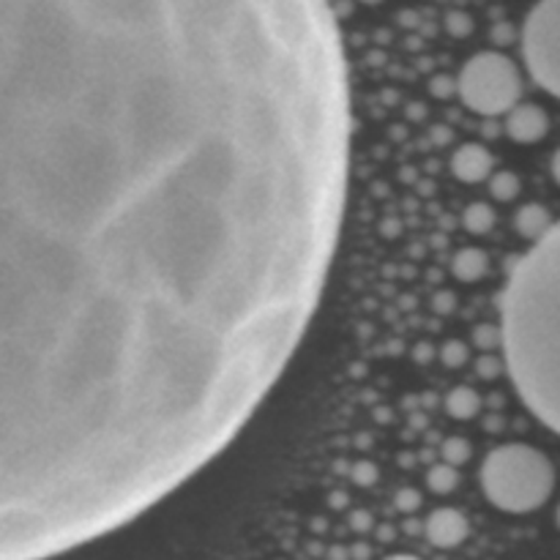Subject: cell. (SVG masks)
Masks as SVG:
<instances>
[{
	"mask_svg": "<svg viewBox=\"0 0 560 560\" xmlns=\"http://www.w3.org/2000/svg\"><path fill=\"white\" fill-rule=\"evenodd\" d=\"M432 306H435V312H441V315H448V312L457 306V301H454V293L443 290V293H438L435 299H432Z\"/></svg>",
	"mask_w": 560,
	"mask_h": 560,
	"instance_id": "603a6c76",
	"label": "cell"
},
{
	"mask_svg": "<svg viewBox=\"0 0 560 560\" xmlns=\"http://www.w3.org/2000/svg\"><path fill=\"white\" fill-rule=\"evenodd\" d=\"M348 525L355 530V534H370L375 528V520L366 509H355V512L348 514Z\"/></svg>",
	"mask_w": 560,
	"mask_h": 560,
	"instance_id": "44dd1931",
	"label": "cell"
},
{
	"mask_svg": "<svg viewBox=\"0 0 560 560\" xmlns=\"http://www.w3.org/2000/svg\"><path fill=\"white\" fill-rule=\"evenodd\" d=\"M452 173L463 184H481V180H490V175L495 173V159L479 142H465L454 151Z\"/></svg>",
	"mask_w": 560,
	"mask_h": 560,
	"instance_id": "ba28073f",
	"label": "cell"
},
{
	"mask_svg": "<svg viewBox=\"0 0 560 560\" xmlns=\"http://www.w3.org/2000/svg\"><path fill=\"white\" fill-rule=\"evenodd\" d=\"M370 556H372V550L366 545H355L353 550H350V558L353 560H370Z\"/></svg>",
	"mask_w": 560,
	"mask_h": 560,
	"instance_id": "cb8c5ba5",
	"label": "cell"
},
{
	"mask_svg": "<svg viewBox=\"0 0 560 560\" xmlns=\"http://www.w3.org/2000/svg\"><path fill=\"white\" fill-rule=\"evenodd\" d=\"M424 536L438 550H454L470 536V523L459 509L443 506L424 520Z\"/></svg>",
	"mask_w": 560,
	"mask_h": 560,
	"instance_id": "8992f818",
	"label": "cell"
},
{
	"mask_svg": "<svg viewBox=\"0 0 560 560\" xmlns=\"http://www.w3.org/2000/svg\"><path fill=\"white\" fill-rule=\"evenodd\" d=\"M481 397L476 388L470 386H457L448 392L446 397V413L457 421H470L481 413Z\"/></svg>",
	"mask_w": 560,
	"mask_h": 560,
	"instance_id": "8fae6325",
	"label": "cell"
},
{
	"mask_svg": "<svg viewBox=\"0 0 560 560\" xmlns=\"http://www.w3.org/2000/svg\"><path fill=\"white\" fill-rule=\"evenodd\" d=\"M386 560H421V558L419 556H408V552H399V556H392Z\"/></svg>",
	"mask_w": 560,
	"mask_h": 560,
	"instance_id": "4dcf8cb0",
	"label": "cell"
},
{
	"mask_svg": "<svg viewBox=\"0 0 560 560\" xmlns=\"http://www.w3.org/2000/svg\"><path fill=\"white\" fill-rule=\"evenodd\" d=\"M350 558V550H345V547H331L328 550V560H348Z\"/></svg>",
	"mask_w": 560,
	"mask_h": 560,
	"instance_id": "484cf974",
	"label": "cell"
},
{
	"mask_svg": "<svg viewBox=\"0 0 560 560\" xmlns=\"http://www.w3.org/2000/svg\"><path fill=\"white\" fill-rule=\"evenodd\" d=\"M331 506L334 509H345V506H348V498H345L342 492H334V495H331Z\"/></svg>",
	"mask_w": 560,
	"mask_h": 560,
	"instance_id": "4316f807",
	"label": "cell"
},
{
	"mask_svg": "<svg viewBox=\"0 0 560 560\" xmlns=\"http://www.w3.org/2000/svg\"><path fill=\"white\" fill-rule=\"evenodd\" d=\"M430 355H432V348H427V345H421V348L416 350V359H419V361H427Z\"/></svg>",
	"mask_w": 560,
	"mask_h": 560,
	"instance_id": "f1b7e54d",
	"label": "cell"
},
{
	"mask_svg": "<svg viewBox=\"0 0 560 560\" xmlns=\"http://www.w3.org/2000/svg\"><path fill=\"white\" fill-rule=\"evenodd\" d=\"M523 55L536 85L560 98V0H539L528 11Z\"/></svg>",
	"mask_w": 560,
	"mask_h": 560,
	"instance_id": "5b68a950",
	"label": "cell"
},
{
	"mask_svg": "<svg viewBox=\"0 0 560 560\" xmlns=\"http://www.w3.org/2000/svg\"><path fill=\"white\" fill-rule=\"evenodd\" d=\"M457 93L470 113L485 118L506 115L523 96V74L509 55L487 49L474 55L457 77Z\"/></svg>",
	"mask_w": 560,
	"mask_h": 560,
	"instance_id": "277c9868",
	"label": "cell"
},
{
	"mask_svg": "<svg viewBox=\"0 0 560 560\" xmlns=\"http://www.w3.org/2000/svg\"><path fill=\"white\" fill-rule=\"evenodd\" d=\"M452 271L459 282H479V279H485L487 271H490V255H487L485 249H476V246H465V249H459L457 255H454Z\"/></svg>",
	"mask_w": 560,
	"mask_h": 560,
	"instance_id": "9c48e42d",
	"label": "cell"
},
{
	"mask_svg": "<svg viewBox=\"0 0 560 560\" xmlns=\"http://www.w3.org/2000/svg\"><path fill=\"white\" fill-rule=\"evenodd\" d=\"M421 492L413 490V487H402V490H397V495H394V506H397V512L402 514H413L421 509Z\"/></svg>",
	"mask_w": 560,
	"mask_h": 560,
	"instance_id": "d6986e66",
	"label": "cell"
},
{
	"mask_svg": "<svg viewBox=\"0 0 560 560\" xmlns=\"http://www.w3.org/2000/svg\"><path fill=\"white\" fill-rule=\"evenodd\" d=\"M514 228H517L525 238L539 241L541 235L552 228L550 211H547L545 206H539V202H528V206H523L514 213Z\"/></svg>",
	"mask_w": 560,
	"mask_h": 560,
	"instance_id": "30bf717a",
	"label": "cell"
},
{
	"mask_svg": "<svg viewBox=\"0 0 560 560\" xmlns=\"http://www.w3.org/2000/svg\"><path fill=\"white\" fill-rule=\"evenodd\" d=\"M487 501L506 514H530L545 506L556 490L550 457L528 443H506L487 454L481 465Z\"/></svg>",
	"mask_w": 560,
	"mask_h": 560,
	"instance_id": "3957f363",
	"label": "cell"
},
{
	"mask_svg": "<svg viewBox=\"0 0 560 560\" xmlns=\"http://www.w3.org/2000/svg\"><path fill=\"white\" fill-rule=\"evenodd\" d=\"M463 224L468 233L487 235L492 228H495V211H492L487 202H470L463 213Z\"/></svg>",
	"mask_w": 560,
	"mask_h": 560,
	"instance_id": "7c38bea8",
	"label": "cell"
},
{
	"mask_svg": "<svg viewBox=\"0 0 560 560\" xmlns=\"http://www.w3.org/2000/svg\"><path fill=\"white\" fill-rule=\"evenodd\" d=\"M350 142L328 0H0V560L233 446L320 310Z\"/></svg>",
	"mask_w": 560,
	"mask_h": 560,
	"instance_id": "6da1fadb",
	"label": "cell"
},
{
	"mask_svg": "<svg viewBox=\"0 0 560 560\" xmlns=\"http://www.w3.org/2000/svg\"><path fill=\"white\" fill-rule=\"evenodd\" d=\"M377 536H381V539H383V541L394 539V528H388V525H386V528H381V534H377Z\"/></svg>",
	"mask_w": 560,
	"mask_h": 560,
	"instance_id": "f546056e",
	"label": "cell"
},
{
	"mask_svg": "<svg viewBox=\"0 0 560 560\" xmlns=\"http://www.w3.org/2000/svg\"><path fill=\"white\" fill-rule=\"evenodd\" d=\"M468 359H470L468 345L459 342V339H448V342L441 348V361L443 366H448V370H459V366L468 364Z\"/></svg>",
	"mask_w": 560,
	"mask_h": 560,
	"instance_id": "e0dca14e",
	"label": "cell"
},
{
	"mask_svg": "<svg viewBox=\"0 0 560 560\" xmlns=\"http://www.w3.org/2000/svg\"><path fill=\"white\" fill-rule=\"evenodd\" d=\"M490 195L498 202H512L520 195V178L512 170H498L490 175Z\"/></svg>",
	"mask_w": 560,
	"mask_h": 560,
	"instance_id": "5bb4252c",
	"label": "cell"
},
{
	"mask_svg": "<svg viewBox=\"0 0 560 560\" xmlns=\"http://www.w3.org/2000/svg\"><path fill=\"white\" fill-rule=\"evenodd\" d=\"M457 485H459V474L454 465L441 463V465H432V468L427 470V487H430L435 495H448V492L457 490Z\"/></svg>",
	"mask_w": 560,
	"mask_h": 560,
	"instance_id": "4fadbf2b",
	"label": "cell"
},
{
	"mask_svg": "<svg viewBox=\"0 0 560 560\" xmlns=\"http://www.w3.org/2000/svg\"><path fill=\"white\" fill-rule=\"evenodd\" d=\"M377 476H381L377 465L366 463V459H361V463H355L353 468H350V479H353V485L359 487H372L377 481Z\"/></svg>",
	"mask_w": 560,
	"mask_h": 560,
	"instance_id": "ffe728a7",
	"label": "cell"
},
{
	"mask_svg": "<svg viewBox=\"0 0 560 560\" xmlns=\"http://www.w3.org/2000/svg\"><path fill=\"white\" fill-rule=\"evenodd\" d=\"M556 523H558V528H560V506H558V512H556Z\"/></svg>",
	"mask_w": 560,
	"mask_h": 560,
	"instance_id": "1f68e13d",
	"label": "cell"
},
{
	"mask_svg": "<svg viewBox=\"0 0 560 560\" xmlns=\"http://www.w3.org/2000/svg\"><path fill=\"white\" fill-rule=\"evenodd\" d=\"M430 91L435 93V96L446 98V96H452V93H457V80H454V77H448V74H438L435 80H432Z\"/></svg>",
	"mask_w": 560,
	"mask_h": 560,
	"instance_id": "7402d4cb",
	"label": "cell"
},
{
	"mask_svg": "<svg viewBox=\"0 0 560 560\" xmlns=\"http://www.w3.org/2000/svg\"><path fill=\"white\" fill-rule=\"evenodd\" d=\"M550 170H552V178H556V184L560 186V148L556 153H552V162H550Z\"/></svg>",
	"mask_w": 560,
	"mask_h": 560,
	"instance_id": "d4e9b609",
	"label": "cell"
},
{
	"mask_svg": "<svg viewBox=\"0 0 560 560\" xmlns=\"http://www.w3.org/2000/svg\"><path fill=\"white\" fill-rule=\"evenodd\" d=\"M470 454H474V446H470L468 438H463V435L446 438V443L441 446L443 463L454 465V468H463L465 463H470Z\"/></svg>",
	"mask_w": 560,
	"mask_h": 560,
	"instance_id": "9a60e30c",
	"label": "cell"
},
{
	"mask_svg": "<svg viewBox=\"0 0 560 560\" xmlns=\"http://www.w3.org/2000/svg\"><path fill=\"white\" fill-rule=\"evenodd\" d=\"M503 370H506V361L498 359V355L492 353L479 355V361H476V375H479L481 381H495Z\"/></svg>",
	"mask_w": 560,
	"mask_h": 560,
	"instance_id": "ac0fdd59",
	"label": "cell"
},
{
	"mask_svg": "<svg viewBox=\"0 0 560 560\" xmlns=\"http://www.w3.org/2000/svg\"><path fill=\"white\" fill-rule=\"evenodd\" d=\"M432 137H435V140H441V142H446L448 140V129H446V126H435V129H432Z\"/></svg>",
	"mask_w": 560,
	"mask_h": 560,
	"instance_id": "83f0119b",
	"label": "cell"
},
{
	"mask_svg": "<svg viewBox=\"0 0 560 560\" xmlns=\"http://www.w3.org/2000/svg\"><path fill=\"white\" fill-rule=\"evenodd\" d=\"M506 115V135L512 137L514 142L530 145V142L545 140L547 131H550V115H547L545 107H539V104L523 102L514 109H509Z\"/></svg>",
	"mask_w": 560,
	"mask_h": 560,
	"instance_id": "52a82bcc",
	"label": "cell"
},
{
	"mask_svg": "<svg viewBox=\"0 0 560 560\" xmlns=\"http://www.w3.org/2000/svg\"><path fill=\"white\" fill-rule=\"evenodd\" d=\"M501 328L520 399L560 435V222L514 262L501 295Z\"/></svg>",
	"mask_w": 560,
	"mask_h": 560,
	"instance_id": "7a4b0ae2",
	"label": "cell"
},
{
	"mask_svg": "<svg viewBox=\"0 0 560 560\" xmlns=\"http://www.w3.org/2000/svg\"><path fill=\"white\" fill-rule=\"evenodd\" d=\"M474 345L485 353H492L495 348H503V328L495 323H479L474 328Z\"/></svg>",
	"mask_w": 560,
	"mask_h": 560,
	"instance_id": "2e32d148",
	"label": "cell"
}]
</instances>
